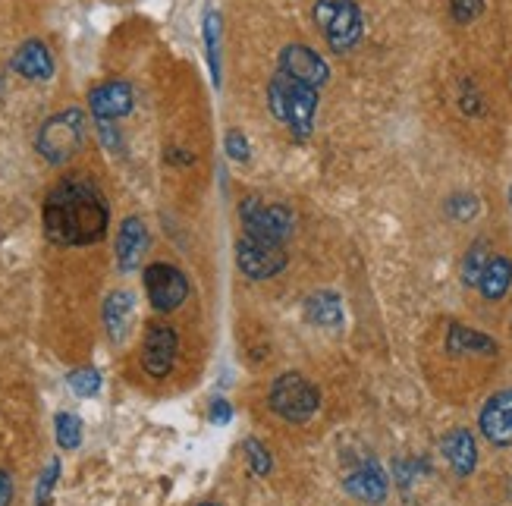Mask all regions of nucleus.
<instances>
[{"mask_svg": "<svg viewBox=\"0 0 512 506\" xmlns=\"http://www.w3.org/2000/svg\"><path fill=\"white\" fill-rule=\"evenodd\" d=\"M41 220H44V236L54 246L82 249V246H95V242L107 236L110 208L104 192L88 176H66L44 198Z\"/></svg>", "mask_w": 512, "mask_h": 506, "instance_id": "f257e3e1", "label": "nucleus"}, {"mask_svg": "<svg viewBox=\"0 0 512 506\" xmlns=\"http://www.w3.org/2000/svg\"><path fill=\"white\" fill-rule=\"evenodd\" d=\"M318 98L321 92L305 82H296L283 73H274V79L267 82V107L271 114L289 126L296 142H305L315 129V114H318Z\"/></svg>", "mask_w": 512, "mask_h": 506, "instance_id": "f03ea898", "label": "nucleus"}, {"mask_svg": "<svg viewBox=\"0 0 512 506\" xmlns=\"http://www.w3.org/2000/svg\"><path fill=\"white\" fill-rule=\"evenodd\" d=\"M267 406L289 425H305L321 409V390L299 371H283L267 387Z\"/></svg>", "mask_w": 512, "mask_h": 506, "instance_id": "7ed1b4c3", "label": "nucleus"}, {"mask_svg": "<svg viewBox=\"0 0 512 506\" xmlns=\"http://www.w3.org/2000/svg\"><path fill=\"white\" fill-rule=\"evenodd\" d=\"M88 136V120L79 107H66L60 114L48 117L41 123L38 136H35V148L48 164H66L70 158H76L79 148L85 145Z\"/></svg>", "mask_w": 512, "mask_h": 506, "instance_id": "20e7f679", "label": "nucleus"}, {"mask_svg": "<svg viewBox=\"0 0 512 506\" xmlns=\"http://www.w3.org/2000/svg\"><path fill=\"white\" fill-rule=\"evenodd\" d=\"M311 16L333 54H349L365 35V16L355 0H315Z\"/></svg>", "mask_w": 512, "mask_h": 506, "instance_id": "39448f33", "label": "nucleus"}, {"mask_svg": "<svg viewBox=\"0 0 512 506\" xmlns=\"http://www.w3.org/2000/svg\"><path fill=\"white\" fill-rule=\"evenodd\" d=\"M239 220L246 227V236L267 242V246H280L293 236L296 230V214L289 211L286 205L277 202H261L258 195H246L239 205Z\"/></svg>", "mask_w": 512, "mask_h": 506, "instance_id": "423d86ee", "label": "nucleus"}, {"mask_svg": "<svg viewBox=\"0 0 512 506\" xmlns=\"http://www.w3.org/2000/svg\"><path fill=\"white\" fill-rule=\"evenodd\" d=\"M145 280V293L148 302L158 308V312H176L186 299H189V277L167 261H154L142 271Z\"/></svg>", "mask_w": 512, "mask_h": 506, "instance_id": "0eeeda50", "label": "nucleus"}, {"mask_svg": "<svg viewBox=\"0 0 512 506\" xmlns=\"http://www.w3.org/2000/svg\"><path fill=\"white\" fill-rule=\"evenodd\" d=\"M286 264H289V258L280 246H267V242H258L252 236L236 239V268L242 277L271 280L286 268Z\"/></svg>", "mask_w": 512, "mask_h": 506, "instance_id": "6e6552de", "label": "nucleus"}, {"mask_svg": "<svg viewBox=\"0 0 512 506\" xmlns=\"http://www.w3.org/2000/svg\"><path fill=\"white\" fill-rule=\"evenodd\" d=\"M176 356H180V334L164 321L148 324L145 340H142V368L151 378L161 381L176 368Z\"/></svg>", "mask_w": 512, "mask_h": 506, "instance_id": "1a4fd4ad", "label": "nucleus"}, {"mask_svg": "<svg viewBox=\"0 0 512 506\" xmlns=\"http://www.w3.org/2000/svg\"><path fill=\"white\" fill-rule=\"evenodd\" d=\"M277 73L289 76V79H296V82H305L311 88H321L330 82V66L327 60L315 51V48H308V44H286V48L280 51L277 57Z\"/></svg>", "mask_w": 512, "mask_h": 506, "instance_id": "9d476101", "label": "nucleus"}, {"mask_svg": "<svg viewBox=\"0 0 512 506\" xmlns=\"http://www.w3.org/2000/svg\"><path fill=\"white\" fill-rule=\"evenodd\" d=\"M132 107H136V92L123 79L101 82L88 92V110L95 114V120H107V123L123 120L132 114Z\"/></svg>", "mask_w": 512, "mask_h": 506, "instance_id": "9b49d317", "label": "nucleus"}, {"mask_svg": "<svg viewBox=\"0 0 512 506\" xmlns=\"http://www.w3.org/2000/svg\"><path fill=\"white\" fill-rule=\"evenodd\" d=\"M478 428L494 447H512V387L494 393L478 412Z\"/></svg>", "mask_w": 512, "mask_h": 506, "instance_id": "f8f14e48", "label": "nucleus"}, {"mask_svg": "<svg viewBox=\"0 0 512 506\" xmlns=\"http://www.w3.org/2000/svg\"><path fill=\"white\" fill-rule=\"evenodd\" d=\"M343 491L368 506H381L390 497V481L377 462H362L343 478Z\"/></svg>", "mask_w": 512, "mask_h": 506, "instance_id": "ddd939ff", "label": "nucleus"}, {"mask_svg": "<svg viewBox=\"0 0 512 506\" xmlns=\"http://www.w3.org/2000/svg\"><path fill=\"white\" fill-rule=\"evenodd\" d=\"M148 252V227L142 217H126L117 233V268L132 274L142 268V255Z\"/></svg>", "mask_w": 512, "mask_h": 506, "instance_id": "4468645a", "label": "nucleus"}, {"mask_svg": "<svg viewBox=\"0 0 512 506\" xmlns=\"http://www.w3.org/2000/svg\"><path fill=\"white\" fill-rule=\"evenodd\" d=\"M13 70L22 76V79H29V82H48L54 76V57H51V48L44 41L38 38H29V41H22L13 60H10Z\"/></svg>", "mask_w": 512, "mask_h": 506, "instance_id": "2eb2a0df", "label": "nucleus"}, {"mask_svg": "<svg viewBox=\"0 0 512 506\" xmlns=\"http://www.w3.org/2000/svg\"><path fill=\"white\" fill-rule=\"evenodd\" d=\"M440 453L450 462V469L459 478H469L478 469V444H475V434L469 428H453V431L443 434Z\"/></svg>", "mask_w": 512, "mask_h": 506, "instance_id": "dca6fc26", "label": "nucleus"}, {"mask_svg": "<svg viewBox=\"0 0 512 506\" xmlns=\"http://www.w3.org/2000/svg\"><path fill=\"white\" fill-rule=\"evenodd\" d=\"M101 318L107 327V337L114 343H123L126 334L132 330V321H136V296H132L129 290H114L104 299Z\"/></svg>", "mask_w": 512, "mask_h": 506, "instance_id": "f3484780", "label": "nucleus"}, {"mask_svg": "<svg viewBox=\"0 0 512 506\" xmlns=\"http://www.w3.org/2000/svg\"><path fill=\"white\" fill-rule=\"evenodd\" d=\"M305 321L321 330H343L346 324V308L343 299L333 290H318L305 299Z\"/></svg>", "mask_w": 512, "mask_h": 506, "instance_id": "a211bd4d", "label": "nucleus"}, {"mask_svg": "<svg viewBox=\"0 0 512 506\" xmlns=\"http://www.w3.org/2000/svg\"><path fill=\"white\" fill-rule=\"evenodd\" d=\"M447 352L450 356H497V340L487 337L484 330L465 327V324H450L447 330Z\"/></svg>", "mask_w": 512, "mask_h": 506, "instance_id": "6ab92c4d", "label": "nucleus"}, {"mask_svg": "<svg viewBox=\"0 0 512 506\" xmlns=\"http://www.w3.org/2000/svg\"><path fill=\"white\" fill-rule=\"evenodd\" d=\"M509 290H512V258L491 255V261H487V268L478 280V293L487 302H500Z\"/></svg>", "mask_w": 512, "mask_h": 506, "instance_id": "aec40b11", "label": "nucleus"}, {"mask_svg": "<svg viewBox=\"0 0 512 506\" xmlns=\"http://www.w3.org/2000/svg\"><path fill=\"white\" fill-rule=\"evenodd\" d=\"M202 32H205V60L211 70V82L214 88H220V13L214 7H208L202 16Z\"/></svg>", "mask_w": 512, "mask_h": 506, "instance_id": "412c9836", "label": "nucleus"}, {"mask_svg": "<svg viewBox=\"0 0 512 506\" xmlns=\"http://www.w3.org/2000/svg\"><path fill=\"white\" fill-rule=\"evenodd\" d=\"M54 437L60 450H79L82 447V418L73 412H57L54 415Z\"/></svg>", "mask_w": 512, "mask_h": 506, "instance_id": "4be33fe9", "label": "nucleus"}, {"mask_svg": "<svg viewBox=\"0 0 512 506\" xmlns=\"http://www.w3.org/2000/svg\"><path fill=\"white\" fill-rule=\"evenodd\" d=\"M487 261H491V246H487L484 239L472 242L469 252H465V258H462V280H465V286H478V280H481V274L487 268Z\"/></svg>", "mask_w": 512, "mask_h": 506, "instance_id": "5701e85b", "label": "nucleus"}, {"mask_svg": "<svg viewBox=\"0 0 512 506\" xmlns=\"http://www.w3.org/2000/svg\"><path fill=\"white\" fill-rule=\"evenodd\" d=\"M242 453H246V462H249L252 475H258V478H267V475H271V469H274L271 450H267L258 437H246V440H242Z\"/></svg>", "mask_w": 512, "mask_h": 506, "instance_id": "b1692460", "label": "nucleus"}, {"mask_svg": "<svg viewBox=\"0 0 512 506\" xmlns=\"http://www.w3.org/2000/svg\"><path fill=\"white\" fill-rule=\"evenodd\" d=\"M66 384H70V390L76 396L88 400V396H98L101 393V374L95 368H76V371L66 374Z\"/></svg>", "mask_w": 512, "mask_h": 506, "instance_id": "393cba45", "label": "nucleus"}, {"mask_svg": "<svg viewBox=\"0 0 512 506\" xmlns=\"http://www.w3.org/2000/svg\"><path fill=\"white\" fill-rule=\"evenodd\" d=\"M481 211V202H478V195L472 192H456L447 198V214L453 220H459V224H469V220H475Z\"/></svg>", "mask_w": 512, "mask_h": 506, "instance_id": "a878e982", "label": "nucleus"}, {"mask_svg": "<svg viewBox=\"0 0 512 506\" xmlns=\"http://www.w3.org/2000/svg\"><path fill=\"white\" fill-rule=\"evenodd\" d=\"M57 478H60V459L54 456L44 472L38 475V484H35V506H51L54 500V488H57Z\"/></svg>", "mask_w": 512, "mask_h": 506, "instance_id": "bb28decb", "label": "nucleus"}, {"mask_svg": "<svg viewBox=\"0 0 512 506\" xmlns=\"http://www.w3.org/2000/svg\"><path fill=\"white\" fill-rule=\"evenodd\" d=\"M224 151H227V158L236 161V164H246L252 158V145L246 139V132L242 129H227V136H224Z\"/></svg>", "mask_w": 512, "mask_h": 506, "instance_id": "cd10ccee", "label": "nucleus"}, {"mask_svg": "<svg viewBox=\"0 0 512 506\" xmlns=\"http://www.w3.org/2000/svg\"><path fill=\"white\" fill-rule=\"evenodd\" d=\"M484 10V0H450V16L456 26H469Z\"/></svg>", "mask_w": 512, "mask_h": 506, "instance_id": "c85d7f7f", "label": "nucleus"}, {"mask_svg": "<svg viewBox=\"0 0 512 506\" xmlns=\"http://www.w3.org/2000/svg\"><path fill=\"white\" fill-rule=\"evenodd\" d=\"M459 107H462V114H469V117H475L484 110V101H481L472 79H462V85H459Z\"/></svg>", "mask_w": 512, "mask_h": 506, "instance_id": "c756f323", "label": "nucleus"}, {"mask_svg": "<svg viewBox=\"0 0 512 506\" xmlns=\"http://www.w3.org/2000/svg\"><path fill=\"white\" fill-rule=\"evenodd\" d=\"M208 418H211V425H230V418H233V406L224 400V396H217V400H211Z\"/></svg>", "mask_w": 512, "mask_h": 506, "instance_id": "7c9ffc66", "label": "nucleus"}, {"mask_svg": "<svg viewBox=\"0 0 512 506\" xmlns=\"http://www.w3.org/2000/svg\"><path fill=\"white\" fill-rule=\"evenodd\" d=\"M98 132H101V142H104L110 151H120V148H123V142H120V132H117V126H114V123L98 120Z\"/></svg>", "mask_w": 512, "mask_h": 506, "instance_id": "2f4dec72", "label": "nucleus"}, {"mask_svg": "<svg viewBox=\"0 0 512 506\" xmlns=\"http://www.w3.org/2000/svg\"><path fill=\"white\" fill-rule=\"evenodd\" d=\"M13 503V478L0 469V506H10Z\"/></svg>", "mask_w": 512, "mask_h": 506, "instance_id": "473e14b6", "label": "nucleus"}, {"mask_svg": "<svg viewBox=\"0 0 512 506\" xmlns=\"http://www.w3.org/2000/svg\"><path fill=\"white\" fill-rule=\"evenodd\" d=\"M167 161L186 167V164H192V154H186V151H170V154H167Z\"/></svg>", "mask_w": 512, "mask_h": 506, "instance_id": "72a5a7b5", "label": "nucleus"}, {"mask_svg": "<svg viewBox=\"0 0 512 506\" xmlns=\"http://www.w3.org/2000/svg\"><path fill=\"white\" fill-rule=\"evenodd\" d=\"M198 506H220V503H214V500H205V503H198Z\"/></svg>", "mask_w": 512, "mask_h": 506, "instance_id": "f704fd0d", "label": "nucleus"}, {"mask_svg": "<svg viewBox=\"0 0 512 506\" xmlns=\"http://www.w3.org/2000/svg\"><path fill=\"white\" fill-rule=\"evenodd\" d=\"M509 205H512V186H509Z\"/></svg>", "mask_w": 512, "mask_h": 506, "instance_id": "c9c22d12", "label": "nucleus"}]
</instances>
